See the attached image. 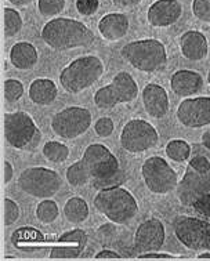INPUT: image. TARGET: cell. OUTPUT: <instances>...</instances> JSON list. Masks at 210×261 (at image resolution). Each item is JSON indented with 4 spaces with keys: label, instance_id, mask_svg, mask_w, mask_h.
<instances>
[{
    "label": "cell",
    "instance_id": "1",
    "mask_svg": "<svg viewBox=\"0 0 210 261\" xmlns=\"http://www.w3.org/2000/svg\"><path fill=\"white\" fill-rule=\"evenodd\" d=\"M42 39L48 47L57 51L87 47L94 43V34L86 25L72 18H54L42 29Z\"/></svg>",
    "mask_w": 210,
    "mask_h": 261
},
{
    "label": "cell",
    "instance_id": "2",
    "mask_svg": "<svg viewBox=\"0 0 210 261\" xmlns=\"http://www.w3.org/2000/svg\"><path fill=\"white\" fill-rule=\"evenodd\" d=\"M94 207L115 224L127 223L139 212L136 198L122 187L98 191V194L94 196Z\"/></svg>",
    "mask_w": 210,
    "mask_h": 261
},
{
    "label": "cell",
    "instance_id": "3",
    "mask_svg": "<svg viewBox=\"0 0 210 261\" xmlns=\"http://www.w3.org/2000/svg\"><path fill=\"white\" fill-rule=\"evenodd\" d=\"M104 73V64L96 56H85L67 65L60 73L62 89L71 94H77L96 83Z\"/></svg>",
    "mask_w": 210,
    "mask_h": 261
},
{
    "label": "cell",
    "instance_id": "4",
    "mask_svg": "<svg viewBox=\"0 0 210 261\" xmlns=\"http://www.w3.org/2000/svg\"><path fill=\"white\" fill-rule=\"evenodd\" d=\"M210 194V162L205 156L190 161L184 177L177 184V196L184 206H194L196 200Z\"/></svg>",
    "mask_w": 210,
    "mask_h": 261
},
{
    "label": "cell",
    "instance_id": "5",
    "mask_svg": "<svg viewBox=\"0 0 210 261\" xmlns=\"http://www.w3.org/2000/svg\"><path fill=\"white\" fill-rule=\"evenodd\" d=\"M122 57L132 67L143 72H155L162 69L167 62L166 48L156 39H144L127 43L120 50Z\"/></svg>",
    "mask_w": 210,
    "mask_h": 261
},
{
    "label": "cell",
    "instance_id": "6",
    "mask_svg": "<svg viewBox=\"0 0 210 261\" xmlns=\"http://www.w3.org/2000/svg\"><path fill=\"white\" fill-rule=\"evenodd\" d=\"M5 138L15 149H35L40 143V130L32 116L24 111L5 114Z\"/></svg>",
    "mask_w": 210,
    "mask_h": 261
},
{
    "label": "cell",
    "instance_id": "7",
    "mask_svg": "<svg viewBox=\"0 0 210 261\" xmlns=\"http://www.w3.org/2000/svg\"><path fill=\"white\" fill-rule=\"evenodd\" d=\"M62 180L57 171L46 167H28L21 171L18 187L22 192L39 199H50L57 194Z\"/></svg>",
    "mask_w": 210,
    "mask_h": 261
},
{
    "label": "cell",
    "instance_id": "8",
    "mask_svg": "<svg viewBox=\"0 0 210 261\" xmlns=\"http://www.w3.org/2000/svg\"><path fill=\"white\" fill-rule=\"evenodd\" d=\"M177 239L195 252H210V223L188 216H178L173 223Z\"/></svg>",
    "mask_w": 210,
    "mask_h": 261
},
{
    "label": "cell",
    "instance_id": "9",
    "mask_svg": "<svg viewBox=\"0 0 210 261\" xmlns=\"http://www.w3.org/2000/svg\"><path fill=\"white\" fill-rule=\"evenodd\" d=\"M91 126L90 111L83 107H68L51 119V130L58 137L73 140L85 134Z\"/></svg>",
    "mask_w": 210,
    "mask_h": 261
},
{
    "label": "cell",
    "instance_id": "10",
    "mask_svg": "<svg viewBox=\"0 0 210 261\" xmlns=\"http://www.w3.org/2000/svg\"><path fill=\"white\" fill-rule=\"evenodd\" d=\"M141 174L145 186L152 194L165 195L172 192L178 184L176 171L161 156H152L144 162Z\"/></svg>",
    "mask_w": 210,
    "mask_h": 261
},
{
    "label": "cell",
    "instance_id": "11",
    "mask_svg": "<svg viewBox=\"0 0 210 261\" xmlns=\"http://www.w3.org/2000/svg\"><path fill=\"white\" fill-rule=\"evenodd\" d=\"M159 141V134L152 124L143 119H133L124 124L120 133V145L124 151L140 153L153 148Z\"/></svg>",
    "mask_w": 210,
    "mask_h": 261
},
{
    "label": "cell",
    "instance_id": "12",
    "mask_svg": "<svg viewBox=\"0 0 210 261\" xmlns=\"http://www.w3.org/2000/svg\"><path fill=\"white\" fill-rule=\"evenodd\" d=\"M82 162L91 178H104L119 170V162L102 144H91L83 152Z\"/></svg>",
    "mask_w": 210,
    "mask_h": 261
},
{
    "label": "cell",
    "instance_id": "13",
    "mask_svg": "<svg viewBox=\"0 0 210 261\" xmlns=\"http://www.w3.org/2000/svg\"><path fill=\"white\" fill-rule=\"evenodd\" d=\"M178 122L190 128H201L210 124V97L188 98L178 105Z\"/></svg>",
    "mask_w": 210,
    "mask_h": 261
},
{
    "label": "cell",
    "instance_id": "14",
    "mask_svg": "<svg viewBox=\"0 0 210 261\" xmlns=\"http://www.w3.org/2000/svg\"><path fill=\"white\" fill-rule=\"evenodd\" d=\"M165 242V227L161 220L149 219L137 228L134 249L139 253L158 252Z\"/></svg>",
    "mask_w": 210,
    "mask_h": 261
},
{
    "label": "cell",
    "instance_id": "15",
    "mask_svg": "<svg viewBox=\"0 0 210 261\" xmlns=\"http://www.w3.org/2000/svg\"><path fill=\"white\" fill-rule=\"evenodd\" d=\"M87 233L83 229H71L64 232L58 238V243H62L60 246H56L51 249L50 258L51 260H72L81 256L85 247L87 245Z\"/></svg>",
    "mask_w": 210,
    "mask_h": 261
},
{
    "label": "cell",
    "instance_id": "16",
    "mask_svg": "<svg viewBox=\"0 0 210 261\" xmlns=\"http://www.w3.org/2000/svg\"><path fill=\"white\" fill-rule=\"evenodd\" d=\"M182 14V6L178 0H156L148 9V22L155 28H166L176 24Z\"/></svg>",
    "mask_w": 210,
    "mask_h": 261
},
{
    "label": "cell",
    "instance_id": "17",
    "mask_svg": "<svg viewBox=\"0 0 210 261\" xmlns=\"http://www.w3.org/2000/svg\"><path fill=\"white\" fill-rule=\"evenodd\" d=\"M143 104L147 114L155 119L165 118L170 108L166 90L156 83H149L144 87Z\"/></svg>",
    "mask_w": 210,
    "mask_h": 261
},
{
    "label": "cell",
    "instance_id": "18",
    "mask_svg": "<svg viewBox=\"0 0 210 261\" xmlns=\"http://www.w3.org/2000/svg\"><path fill=\"white\" fill-rule=\"evenodd\" d=\"M180 48L182 56L190 61H201L207 56V39L199 31H188L180 38Z\"/></svg>",
    "mask_w": 210,
    "mask_h": 261
},
{
    "label": "cell",
    "instance_id": "19",
    "mask_svg": "<svg viewBox=\"0 0 210 261\" xmlns=\"http://www.w3.org/2000/svg\"><path fill=\"white\" fill-rule=\"evenodd\" d=\"M203 86L202 76L198 72L181 69L177 71L170 79V87L174 94L180 97H190L196 94Z\"/></svg>",
    "mask_w": 210,
    "mask_h": 261
},
{
    "label": "cell",
    "instance_id": "20",
    "mask_svg": "<svg viewBox=\"0 0 210 261\" xmlns=\"http://www.w3.org/2000/svg\"><path fill=\"white\" fill-rule=\"evenodd\" d=\"M98 31L104 39L110 42H116L124 38L129 32V19L126 15L119 13L107 14L98 21Z\"/></svg>",
    "mask_w": 210,
    "mask_h": 261
},
{
    "label": "cell",
    "instance_id": "21",
    "mask_svg": "<svg viewBox=\"0 0 210 261\" xmlns=\"http://www.w3.org/2000/svg\"><path fill=\"white\" fill-rule=\"evenodd\" d=\"M38 50L28 42H18L10 50V61L13 67L21 71H28L38 64Z\"/></svg>",
    "mask_w": 210,
    "mask_h": 261
},
{
    "label": "cell",
    "instance_id": "22",
    "mask_svg": "<svg viewBox=\"0 0 210 261\" xmlns=\"http://www.w3.org/2000/svg\"><path fill=\"white\" fill-rule=\"evenodd\" d=\"M28 95L31 101L40 107L52 104L58 95L57 86L50 79H35L29 86Z\"/></svg>",
    "mask_w": 210,
    "mask_h": 261
},
{
    "label": "cell",
    "instance_id": "23",
    "mask_svg": "<svg viewBox=\"0 0 210 261\" xmlns=\"http://www.w3.org/2000/svg\"><path fill=\"white\" fill-rule=\"evenodd\" d=\"M114 93L118 98L119 104H127L137 98L139 95V86L134 82L130 73L127 72H119L115 76L111 83Z\"/></svg>",
    "mask_w": 210,
    "mask_h": 261
},
{
    "label": "cell",
    "instance_id": "24",
    "mask_svg": "<svg viewBox=\"0 0 210 261\" xmlns=\"http://www.w3.org/2000/svg\"><path fill=\"white\" fill-rule=\"evenodd\" d=\"M64 216L71 224H81L89 217V206L81 196H73L64 206Z\"/></svg>",
    "mask_w": 210,
    "mask_h": 261
},
{
    "label": "cell",
    "instance_id": "25",
    "mask_svg": "<svg viewBox=\"0 0 210 261\" xmlns=\"http://www.w3.org/2000/svg\"><path fill=\"white\" fill-rule=\"evenodd\" d=\"M3 19H5L3 29H5L6 38H13L22 29L24 22H22V18H21V15L17 10L11 9V7H5L3 9Z\"/></svg>",
    "mask_w": 210,
    "mask_h": 261
},
{
    "label": "cell",
    "instance_id": "26",
    "mask_svg": "<svg viewBox=\"0 0 210 261\" xmlns=\"http://www.w3.org/2000/svg\"><path fill=\"white\" fill-rule=\"evenodd\" d=\"M43 155L52 163H62L69 158V148L58 141H48L43 145Z\"/></svg>",
    "mask_w": 210,
    "mask_h": 261
},
{
    "label": "cell",
    "instance_id": "27",
    "mask_svg": "<svg viewBox=\"0 0 210 261\" xmlns=\"http://www.w3.org/2000/svg\"><path fill=\"white\" fill-rule=\"evenodd\" d=\"M90 174L86 170V167L83 165V162H75L67 170V180L72 187H83L86 186L90 181Z\"/></svg>",
    "mask_w": 210,
    "mask_h": 261
},
{
    "label": "cell",
    "instance_id": "28",
    "mask_svg": "<svg viewBox=\"0 0 210 261\" xmlns=\"http://www.w3.org/2000/svg\"><path fill=\"white\" fill-rule=\"evenodd\" d=\"M166 155L174 162H184L191 155V147L184 140H172L166 145Z\"/></svg>",
    "mask_w": 210,
    "mask_h": 261
},
{
    "label": "cell",
    "instance_id": "29",
    "mask_svg": "<svg viewBox=\"0 0 210 261\" xmlns=\"http://www.w3.org/2000/svg\"><path fill=\"white\" fill-rule=\"evenodd\" d=\"M94 104L100 110H112V108H115L116 105L119 104L114 93L112 86L107 85L104 87H101L100 90L96 91V94H94Z\"/></svg>",
    "mask_w": 210,
    "mask_h": 261
},
{
    "label": "cell",
    "instance_id": "30",
    "mask_svg": "<svg viewBox=\"0 0 210 261\" xmlns=\"http://www.w3.org/2000/svg\"><path fill=\"white\" fill-rule=\"evenodd\" d=\"M58 206L54 200L44 199L36 207V217L43 224H51L58 219Z\"/></svg>",
    "mask_w": 210,
    "mask_h": 261
},
{
    "label": "cell",
    "instance_id": "31",
    "mask_svg": "<svg viewBox=\"0 0 210 261\" xmlns=\"http://www.w3.org/2000/svg\"><path fill=\"white\" fill-rule=\"evenodd\" d=\"M38 9L40 14L48 18L60 14L65 9V0H38Z\"/></svg>",
    "mask_w": 210,
    "mask_h": 261
},
{
    "label": "cell",
    "instance_id": "32",
    "mask_svg": "<svg viewBox=\"0 0 210 261\" xmlns=\"http://www.w3.org/2000/svg\"><path fill=\"white\" fill-rule=\"evenodd\" d=\"M3 91H5L6 100L9 102H15L24 94V85L17 79H7L5 81Z\"/></svg>",
    "mask_w": 210,
    "mask_h": 261
},
{
    "label": "cell",
    "instance_id": "33",
    "mask_svg": "<svg viewBox=\"0 0 210 261\" xmlns=\"http://www.w3.org/2000/svg\"><path fill=\"white\" fill-rule=\"evenodd\" d=\"M126 180V174L122 169L116 171L115 174L104 178H96L93 181V186L98 188V190H105V188H112V187H120V184H123Z\"/></svg>",
    "mask_w": 210,
    "mask_h": 261
},
{
    "label": "cell",
    "instance_id": "34",
    "mask_svg": "<svg viewBox=\"0 0 210 261\" xmlns=\"http://www.w3.org/2000/svg\"><path fill=\"white\" fill-rule=\"evenodd\" d=\"M192 13L203 22H210V0H194Z\"/></svg>",
    "mask_w": 210,
    "mask_h": 261
},
{
    "label": "cell",
    "instance_id": "35",
    "mask_svg": "<svg viewBox=\"0 0 210 261\" xmlns=\"http://www.w3.org/2000/svg\"><path fill=\"white\" fill-rule=\"evenodd\" d=\"M19 217V207L14 200L5 198V225L9 227L14 224Z\"/></svg>",
    "mask_w": 210,
    "mask_h": 261
},
{
    "label": "cell",
    "instance_id": "36",
    "mask_svg": "<svg viewBox=\"0 0 210 261\" xmlns=\"http://www.w3.org/2000/svg\"><path fill=\"white\" fill-rule=\"evenodd\" d=\"M114 120L111 118H100L94 124V130L97 136L100 137H110L111 134L114 133Z\"/></svg>",
    "mask_w": 210,
    "mask_h": 261
},
{
    "label": "cell",
    "instance_id": "37",
    "mask_svg": "<svg viewBox=\"0 0 210 261\" xmlns=\"http://www.w3.org/2000/svg\"><path fill=\"white\" fill-rule=\"evenodd\" d=\"M100 7V0H76V9L82 15L96 14Z\"/></svg>",
    "mask_w": 210,
    "mask_h": 261
},
{
    "label": "cell",
    "instance_id": "38",
    "mask_svg": "<svg viewBox=\"0 0 210 261\" xmlns=\"http://www.w3.org/2000/svg\"><path fill=\"white\" fill-rule=\"evenodd\" d=\"M194 209L198 212L202 216H206V217H210V194L202 196L201 199H198L192 206Z\"/></svg>",
    "mask_w": 210,
    "mask_h": 261
},
{
    "label": "cell",
    "instance_id": "39",
    "mask_svg": "<svg viewBox=\"0 0 210 261\" xmlns=\"http://www.w3.org/2000/svg\"><path fill=\"white\" fill-rule=\"evenodd\" d=\"M139 260H177V258H181V257H174L172 254H167V253H156V252H149L140 254L137 257Z\"/></svg>",
    "mask_w": 210,
    "mask_h": 261
},
{
    "label": "cell",
    "instance_id": "40",
    "mask_svg": "<svg viewBox=\"0 0 210 261\" xmlns=\"http://www.w3.org/2000/svg\"><path fill=\"white\" fill-rule=\"evenodd\" d=\"M96 260H122L123 257L120 256L119 253L116 252H112V250H101V252H98L96 254V257H94Z\"/></svg>",
    "mask_w": 210,
    "mask_h": 261
},
{
    "label": "cell",
    "instance_id": "41",
    "mask_svg": "<svg viewBox=\"0 0 210 261\" xmlns=\"http://www.w3.org/2000/svg\"><path fill=\"white\" fill-rule=\"evenodd\" d=\"M114 5L119 9H132L141 3V0H112Z\"/></svg>",
    "mask_w": 210,
    "mask_h": 261
},
{
    "label": "cell",
    "instance_id": "42",
    "mask_svg": "<svg viewBox=\"0 0 210 261\" xmlns=\"http://www.w3.org/2000/svg\"><path fill=\"white\" fill-rule=\"evenodd\" d=\"M13 174H14V169L11 166V163L9 161H5V167H3V181L5 184H9L10 181L13 180Z\"/></svg>",
    "mask_w": 210,
    "mask_h": 261
},
{
    "label": "cell",
    "instance_id": "43",
    "mask_svg": "<svg viewBox=\"0 0 210 261\" xmlns=\"http://www.w3.org/2000/svg\"><path fill=\"white\" fill-rule=\"evenodd\" d=\"M115 232H116V229L112 224H105L102 227L98 229V233H100L101 238H111L114 237Z\"/></svg>",
    "mask_w": 210,
    "mask_h": 261
},
{
    "label": "cell",
    "instance_id": "44",
    "mask_svg": "<svg viewBox=\"0 0 210 261\" xmlns=\"http://www.w3.org/2000/svg\"><path fill=\"white\" fill-rule=\"evenodd\" d=\"M7 2H10L11 5L17 6V7H25V6L31 5L34 0H7Z\"/></svg>",
    "mask_w": 210,
    "mask_h": 261
},
{
    "label": "cell",
    "instance_id": "45",
    "mask_svg": "<svg viewBox=\"0 0 210 261\" xmlns=\"http://www.w3.org/2000/svg\"><path fill=\"white\" fill-rule=\"evenodd\" d=\"M202 144H203V147L210 149V128L202 134Z\"/></svg>",
    "mask_w": 210,
    "mask_h": 261
},
{
    "label": "cell",
    "instance_id": "46",
    "mask_svg": "<svg viewBox=\"0 0 210 261\" xmlns=\"http://www.w3.org/2000/svg\"><path fill=\"white\" fill-rule=\"evenodd\" d=\"M198 258H199V260H210V252L202 253V254L198 256Z\"/></svg>",
    "mask_w": 210,
    "mask_h": 261
},
{
    "label": "cell",
    "instance_id": "47",
    "mask_svg": "<svg viewBox=\"0 0 210 261\" xmlns=\"http://www.w3.org/2000/svg\"><path fill=\"white\" fill-rule=\"evenodd\" d=\"M207 81H209V85H210V71H209V75H207Z\"/></svg>",
    "mask_w": 210,
    "mask_h": 261
}]
</instances>
